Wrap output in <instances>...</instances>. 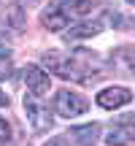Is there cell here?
<instances>
[{
    "instance_id": "4",
    "label": "cell",
    "mask_w": 135,
    "mask_h": 146,
    "mask_svg": "<svg viewBox=\"0 0 135 146\" xmlns=\"http://www.w3.org/2000/svg\"><path fill=\"white\" fill-rule=\"evenodd\" d=\"M22 81H24L27 89H30L32 95H38V98H43V95L52 89V78H49V73L41 70L38 65H27V68L22 70Z\"/></svg>"
},
{
    "instance_id": "9",
    "label": "cell",
    "mask_w": 135,
    "mask_h": 146,
    "mask_svg": "<svg viewBox=\"0 0 135 146\" xmlns=\"http://www.w3.org/2000/svg\"><path fill=\"white\" fill-rule=\"evenodd\" d=\"M73 141H76V146H95L100 138V125H81V127H73L70 130Z\"/></svg>"
},
{
    "instance_id": "10",
    "label": "cell",
    "mask_w": 135,
    "mask_h": 146,
    "mask_svg": "<svg viewBox=\"0 0 135 146\" xmlns=\"http://www.w3.org/2000/svg\"><path fill=\"white\" fill-rule=\"evenodd\" d=\"M41 22H43V27H46V30H54V33L65 30V27L70 25V19L62 14V8H60V5H52L49 11H43Z\"/></svg>"
},
{
    "instance_id": "5",
    "label": "cell",
    "mask_w": 135,
    "mask_h": 146,
    "mask_svg": "<svg viewBox=\"0 0 135 146\" xmlns=\"http://www.w3.org/2000/svg\"><path fill=\"white\" fill-rule=\"evenodd\" d=\"M24 30V8H22L19 3H11L5 5L3 16H0V35H19V33Z\"/></svg>"
},
{
    "instance_id": "8",
    "label": "cell",
    "mask_w": 135,
    "mask_h": 146,
    "mask_svg": "<svg viewBox=\"0 0 135 146\" xmlns=\"http://www.w3.org/2000/svg\"><path fill=\"white\" fill-rule=\"evenodd\" d=\"M111 65H114V70H119L122 76H130L135 78V49H116L114 54H111Z\"/></svg>"
},
{
    "instance_id": "12",
    "label": "cell",
    "mask_w": 135,
    "mask_h": 146,
    "mask_svg": "<svg viewBox=\"0 0 135 146\" xmlns=\"http://www.w3.org/2000/svg\"><path fill=\"white\" fill-rule=\"evenodd\" d=\"M100 30H103V22L100 19H95V22H76L65 35L68 38H92V35H97Z\"/></svg>"
},
{
    "instance_id": "15",
    "label": "cell",
    "mask_w": 135,
    "mask_h": 146,
    "mask_svg": "<svg viewBox=\"0 0 135 146\" xmlns=\"http://www.w3.org/2000/svg\"><path fill=\"white\" fill-rule=\"evenodd\" d=\"M3 106H8V98H5V95L0 92V108H3Z\"/></svg>"
},
{
    "instance_id": "14",
    "label": "cell",
    "mask_w": 135,
    "mask_h": 146,
    "mask_svg": "<svg viewBox=\"0 0 135 146\" xmlns=\"http://www.w3.org/2000/svg\"><path fill=\"white\" fill-rule=\"evenodd\" d=\"M0 146H11V125L0 119Z\"/></svg>"
},
{
    "instance_id": "6",
    "label": "cell",
    "mask_w": 135,
    "mask_h": 146,
    "mask_svg": "<svg viewBox=\"0 0 135 146\" xmlns=\"http://www.w3.org/2000/svg\"><path fill=\"white\" fill-rule=\"evenodd\" d=\"M105 143L108 146H130V143H135V122L124 119V122L111 125L108 135H105Z\"/></svg>"
},
{
    "instance_id": "13",
    "label": "cell",
    "mask_w": 135,
    "mask_h": 146,
    "mask_svg": "<svg viewBox=\"0 0 135 146\" xmlns=\"http://www.w3.org/2000/svg\"><path fill=\"white\" fill-rule=\"evenodd\" d=\"M11 76V57H8V49L0 46V81Z\"/></svg>"
},
{
    "instance_id": "2",
    "label": "cell",
    "mask_w": 135,
    "mask_h": 146,
    "mask_svg": "<svg viewBox=\"0 0 135 146\" xmlns=\"http://www.w3.org/2000/svg\"><path fill=\"white\" fill-rule=\"evenodd\" d=\"M24 111H27V122L35 133H43L52 127V114H49V106H43V100L38 95H24Z\"/></svg>"
},
{
    "instance_id": "16",
    "label": "cell",
    "mask_w": 135,
    "mask_h": 146,
    "mask_svg": "<svg viewBox=\"0 0 135 146\" xmlns=\"http://www.w3.org/2000/svg\"><path fill=\"white\" fill-rule=\"evenodd\" d=\"M27 3H38V0H27Z\"/></svg>"
},
{
    "instance_id": "3",
    "label": "cell",
    "mask_w": 135,
    "mask_h": 146,
    "mask_svg": "<svg viewBox=\"0 0 135 146\" xmlns=\"http://www.w3.org/2000/svg\"><path fill=\"white\" fill-rule=\"evenodd\" d=\"M87 108H89L87 98H81V95L70 92V89H60L57 98H54V111H57L60 116H68V119H70V116L84 114Z\"/></svg>"
},
{
    "instance_id": "11",
    "label": "cell",
    "mask_w": 135,
    "mask_h": 146,
    "mask_svg": "<svg viewBox=\"0 0 135 146\" xmlns=\"http://www.w3.org/2000/svg\"><path fill=\"white\" fill-rule=\"evenodd\" d=\"M60 8H62V14L70 22H76V19H81V16H87L92 11V0H62Z\"/></svg>"
},
{
    "instance_id": "1",
    "label": "cell",
    "mask_w": 135,
    "mask_h": 146,
    "mask_svg": "<svg viewBox=\"0 0 135 146\" xmlns=\"http://www.w3.org/2000/svg\"><path fill=\"white\" fill-rule=\"evenodd\" d=\"M43 65H46V70L57 73L60 78H70L76 84H95L103 76L100 73V68H103L100 60L87 49H76L70 57H65L60 52H46L43 54Z\"/></svg>"
},
{
    "instance_id": "17",
    "label": "cell",
    "mask_w": 135,
    "mask_h": 146,
    "mask_svg": "<svg viewBox=\"0 0 135 146\" xmlns=\"http://www.w3.org/2000/svg\"><path fill=\"white\" fill-rule=\"evenodd\" d=\"M127 3H132V5H135V0H127Z\"/></svg>"
},
{
    "instance_id": "7",
    "label": "cell",
    "mask_w": 135,
    "mask_h": 146,
    "mask_svg": "<svg viewBox=\"0 0 135 146\" xmlns=\"http://www.w3.org/2000/svg\"><path fill=\"white\" fill-rule=\"evenodd\" d=\"M130 100H132V92L127 87H108L97 95V106H103V108H122Z\"/></svg>"
}]
</instances>
